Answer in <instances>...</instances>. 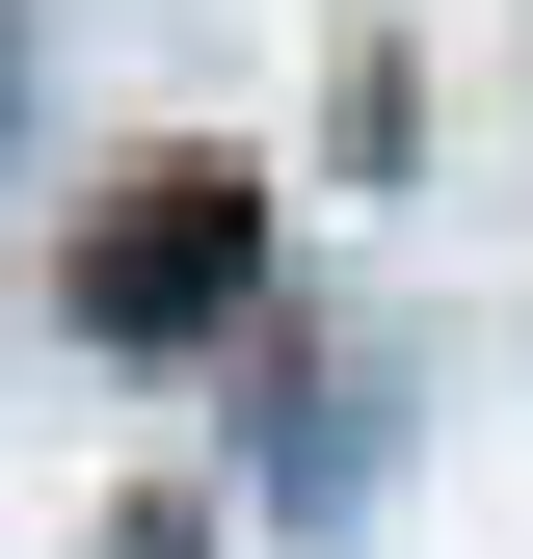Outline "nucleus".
Returning a JSON list of instances; mask_svg holds the SVG:
<instances>
[{"mask_svg":"<svg viewBox=\"0 0 533 559\" xmlns=\"http://www.w3.org/2000/svg\"><path fill=\"white\" fill-rule=\"evenodd\" d=\"M240 266H266V187H214V160H161V214H107V266H81V320H107V346H187V320L240 294Z\"/></svg>","mask_w":533,"mask_h":559,"instance_id":"nucleus-1","label":"nucleus"}]
</instances>
